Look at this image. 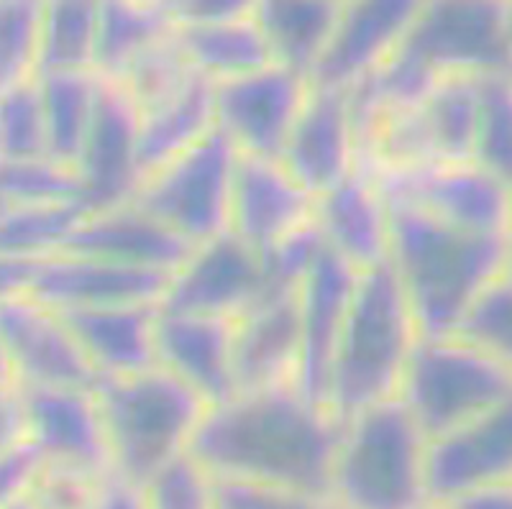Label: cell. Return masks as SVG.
Here are the masks:
<instances>
[{"mask_svg":"<svg viewBox=\"0 0 512 509\" xmlns=\"http://www.w3.org/2000/svg\"><path fill=\"white\" fill-rule=\"evenodd\" d=\"M341 417L297 384L236 392L208 410L192 456L221 484L328 494Z\"/></svg>","mask_w":512,"mask_h":509,"instance_id":"cell-1","label":"cell"},{"mask_svg":"<svg viewBox=\"0 0 512 509\" xmlns=\"http://www.w3.org/2000/svg\"><path fill=\"white\" fill-rule=\"evenodd\" d=\"M390 269L425 338L454 336L469 307L510 264L512 238L448 228L410 205L392 203Z\"/></svg>","mask_w":512,"mask_h":509,"instance_id":"cell-2","label":"cell"},{"mask_svg":"<svg viewBox=\"0 0 512 509\" xmlns=\"http://www.w3.org/2000/svg\"><path fill=\"white\" fill-rule=\"evenodd\" d=\"M420 338L413 307L390 264L361 272L328 369L326 405L344 420L397 400Z\"/></svg>","mask_w":512,"mask_h":509,"instance_id":"cell-3","label":"cell"},{"mask_svg":"<svg viewBox=\"0 0 512 509\" xmlns=\"http://www.w3.org/2000/svg\"><path fill=\"white\" fill-rule=\"evenodd\" d=\"M431 440L400 400L341 420L328 497L341 509H423Z\"/></svg>","mask_w":512,"mask_h":509,"instance_id":"cell-4","label":"cell"},{"mask_svg":"<svg viewBox=\"0 0 512 509\" xmlns=\"http://www.w3.org/2000/svg\"><path fill=\"white\" fill-rule=\"evenodd\" d=\"M95 389L111 443L113 474L139 486L167 463L192 453L213 407L159 364L134 376L105 379Z\"/></svg>","mask_w":512,"mask_h":509,"instance_id":"cell-5","label":"cell"},{"mask_svg":"<svg viewBox=\"0 0 512 509\" xmlns=\"http://www.w3.org/2000/svg\"><path fill=\"white\" fill-rule=\"evenodd\" d=\"M512 394V366L461 336L420 338L397 400L428 440L441 438Z\"/></svg>","mask_w":512,"mask_h":509,"instance_id":"cell-6","label":"cell"},{"mask_svg":"<svg viewBox=\"0 0 512 509\" xmlns=\"http://www.w3.org/2000/svg\"><path fill=\"white\" fill-rule=\"evenodd\" d=\"M239 151L221 131L146 174L134 203L195 249L231 231Z\"/></svg>","mask_w":512,"mask_h":509,"instance_id":"cell-7","label":"cell"},{"mask_svg":"<svg viewBox=\"0 0 512 509\" xmlns=\"http://www.w3.org/2000/svg\"><path fill=\"white\" fill-rule=\"evenodd\" d=\"M400 54L433 80L510 72V0H420Z\"/></svg>","mask_w":512,"mask_h":509,"instance_id":"cell-8","label":"cell"},{"mask_svg":"<svg viewBox=\"0 0 512 509\" xmlns=\"http://www.w3.org/2000/svg\"><path fill=\"white\" fill-rule=\"evenodd\" d=\"M379 177L392 203L410 205L472 236L512 238V187L474 159L379 172Z\"/></svg>","mask_w":512,"mask_h":509,"instance_id":"cell-9","label":"cell"},{"mask_svg":"<svg viewBox=\"0 0 512 509\" xmlns=\"http://www.w3.org/2000/svg\"><path fill=\"white\" fill-rule=\"evenodd\" d=\"M310 90V77L282 64L216 85L218 131L241 157L282 159Z\"/></svg>","mask_w":512,"mask_h":509,"instance_id":"cell-10","label":"cell"},{"mask_svg":"<svg viewBox=\"0 0 512 509\" xmlns=\"http://www.w3.org/2000/svg\"><path fill=\"white\" fill-rule=\"evenodd\" d=\"M190 67L213 85L274 64L256 0H169Z\"/></svg>","mask_w":512,"mask_h":509,"instance_id":"cell-11","label":"cell"},{"mask_svg":"<svg viewBox=\"0 0 512 509\" xmlns=\"http://www.w3.org/2000/svg\"><path fill=\"white\" fill-rule=\"evenodd\" d=\"M0 343L18 389L98 387L70 323L29 292L0 302Z\"/></svg>","mask_w":512,"mask_h":509,"instance_id":"cell-12","label":"cell"},{"mask_svg":"<svg viewBox=\"0 0 512 509\" xmlns=\"http://www.w3.org/2000/svg\"><path fill=\"white\" fill-rule=\"evenodd\" d=\"M264 256L233 233L200 243L169 279L164 310L239 320L269 292Z\"/></svg>","mask_w":512,"mask_h":509,"instance_id":"cell-13","label":"cell"},{"mask_svg":"<svg viewBox=\"0 0 512 509\" xmlns=\"http://www.w3.org/2000/svg\"><path fill=\"white\" fill-rule=\"evenodd\" d=\"M364 159V139L354 93L313 85L295 131L282 154V164L295 180L320 197L351 177Z\"/></svg>","mask_w":512,"mask_h":509,"instance_id":"cell-14","label":"cell"},{"mask_svg":"<svg viewBox=\"0 0 512 509\" xmlns=\"http://www.w3.org/2000/svg\"><path fill=\"white\" fill-rule=\"evenodd\" d=\"M100 80L98 110L75 167L85 210L131 203L144 180L139 157V105L121 82L108 77Z\"/></svg>","mask_w":512,"mask_h":509,"instance_id":"cell-15","label":"cell"},{"mask_svg":"<svg viewBox=\"0 0 512 509\" xmlns=\"http://www.w3.org/2000/svg\"><path fill=\"white\" fill-rule=\"evenodd\" d=\"M29 446L44 463L111 479L113 458L98 389H21Z\"/></svg>","mask_w":512,"mask_h":509,"instance_id":"cell-16","label":"cell"},{"mask_svg":"<svg viewBox=\"0 0 512 509\" xmlns=\"http://www.w3.org/2000/svg\"><path fill=\"white\" fill-rule=\"evenodd\" d=\"M418 11L420 0H344L313 85L349 93L367 85L392 62Z\"/></svg>","mask_w":512,"mask_h":509,"instance_id":"cell-17","label":"cell"},{"mask_svg":"<svg viewBox=\"0 0 512 509\" xmlns=\"http://www.w3.org/2000/svg\"><path fill=\"white\" fill-rule=\"evenodd\" d=\"M395 208L379 172L361 164L341 185L318 197L315 223L326 249L356 272L387 267Z\"/></svg>","mask_w":512,"mask_h":509,"instance_id":"cell-18","label":"cell"},{"mask_svg":"<svg viewBox=\"0 0 512 509\" xmlns=\"http://www.w3.org/2000/svg\"><path fill=\"white\" fill-rule=\"evenodd\" d=\"M512 481V394L428 446L433 502H451L484 486Z\"/></svg>","mask_w":512,"mask_h":509,"instance_id":"cell-19","label":"cell"},{"mask_svg":"<svg viewBox=\"0 0 512 509\" xmlns=\"http://www.w3.org/2000/svg\"><path fill=\"white\" fill-rule=\"evenodd\" d=\"M318 197L310 195L282 159L239 157L233 182L231 231L259 254L315 223Z\"/></svg>","mask_w":512,"mask_h":509,"instance_id":"cell-20","label":"cell"},{"mask_svg":"<svg viewBox=\"0 0 512 509\" xmlns=\"http://www.w3.org/2000/svg\"><path fill=\"white\" fill-rule=\"evenodd\" d=\"M169 279L111 261L59 254L39 261L26 292L57 313H80L123 305H164Z\"/></svg>","mask_w":512,"mask_h":509,"instance_id":"cell-21","label":"cell"},{"mask_svg":"<svg viewBox=\"0 0 512 509\" xmlns=\"http://www.w3.org/2000/svg\"><path fill=\"white\" fill-rule=\"evenodd\" d=\"M303 323L297 290L269 287L267 295L236 320V392L300 384Z\"/></svg>","mask_w":512,"mask_h":509,"instance_id":"cell-22","label":"cell"},{"mask_svg":"<svg viewBox=\"0 0 512 509\" xmlns=\"http://www.w3.org/2000/svg\"><path fill=\"white\" fill-rule=\"evenodd\" d=\"M190 251V243L131 200L105 210H88L62 254L88 256L118 267L172 277L185 264Z\"/></svg>","mask_w":512,"mask_h":509,"instance_id":"cell-23","label":"cell"},{"mask_svg":"<svg viewBox=\"0 0 512 509\" xmlns=\"http://www.w3.org/2000/svg\"><path fill=\"white\" fill-rule=\"evenodd\" d=\"M157 356L159 366L182 379L210 405L236 394V320L162 307Z\"/></svg>","mask_w":512,"mask_h":509,"instance_id":"cell-24","label":"cell"},{"mask_svg":"<svg viewBox=\"0 0 512 509\" xmlns=\"http://www.w3.org/2000/svg\"><path fill=\"white\" fill-rule=\"evenodd\" d=\"M361 272L349 267L346 261L323 251L313 272L297 287L300 302V323H303V384L305 392L315 400H323L328 369L338 336L344 330L351 300Z\"/></svg>","mask_w":512,"mask_h":509,"instance_id":"cell-25","label":"cell"},{"mask_svg":"<svg viewBox=\"0 0 512 509\" xmlns=\"http://www.w3.org/2000/svg\"><path fill=\"white\" fill-rule=\"evenodd\" d=\"M162 305H123L62 313L98 382L123 379L159 364L157 333Z\"/></svg>","mask_w":512,"mask_h":509,"instance_id":"cell-26","label":"cell"},{"mask_svg":"<svg viewBox=\"0 0 512 509\" xmlns=\"http://www.w3.org/2000/svg\"><path fill=\"white\" fill-rule=\"evenodd\" d=\"M139 116V157L146 177L216 134V85L192 75L167 98L139 108Z\"/></svg>","mask_w":512,"mask_h":509,"instance_id":"cell-27","label":"cell"},{"mask_svg":"<svg viewBox=\"0 0 512 509\" xmlns=\"http://www.w3.org/2000/svg\"><path fill=\"white\" fill-rule=\"evenodd\" d=\"M344 0H256L274 64L310 77L331 47Z\"/></svg>","mask_w":512,"mask_h":509,"instance_id":"cell-28","label":"cell"},{"mask_svg":"<svg viewBox=\"0 0 512 509\" xmlns=\"http://www.w3.org/2000/svg\"><path fill=\"white\" fill-rule=\"evenodd\" d=\"M177 21L169 0H100L98 72L121 80L141 57L175 36Z\"/></svg>","mask_w":512,"mask_h":509,"instance_id":"cell-29","label":"cell"},{"mask_svg":"<svg viewBox=\"0 0 512 509\" xmlns=\"http://www.w3.org/2000/svg\"><path fill=\"white\" fill-rule=\"evenodd\" d=\"M98 72H49L39 75L41 108L47 126V154L52 162L75 169L93 126L100 98Z\"/></svg>","mask_w":512,"mask_h":509,"instance_id":"cell-30","label":"cell"},{"mask_svg":"<svg viewBox=\"0 0 512 509\" xmlns=\"http://www.w3.org/2000/svg\"><path fill=\"white\" fill-rule=\"evenodd\" d=\"M100 0H49L41 21V72H95Z\"/></svg>","mask_w":512,"mask_h":509,"instance_id":"cell-31","label":"cell"},{"mask_svg":"<svg viewBox=\"0 0 512 509\" xmlns=\"http://www.w3.org/2000/svg\"><path fill=\"white\" fill-rule=\"evenodd\" d=\"M80 203L0 210V256L18 261H44L62 254L82 215Z\"/></svg>","mask_w":512,"mask_h":509,"instance_id":"cell-32","label":"cell"},{"mask_svg":"<svg viewBox=\"0 0 512 509\" xmlns=\"http://www.w3.org/2000/svg\"><path fill=\"white\" fill-rule=\"evenodd\" d=\"M41 21L39 0H0V95L39 80Z\"/></svg>","mask_w":512,"mask_h":509,"instance_id":"cell-33","label":"cell"},{"mask_svg":"<svg viewBox=\"0 0 512 509\" xmlns=\"http://www.w3.org/2000/svg\"><path fill=\"white\" fill-rule=\"evenodd\" d=\"M70 203L82 205V187L75 169L52 159L0 162V210Z\"/></svg>","mask_w":512,"mask_h":509,"instance_id":"cell-34","label":"cell"},{"mask_svg":"<svg viewBox=\"0 0 512 509\" xmlns=\"http://www.w3.org/2000/svg\"><path fill=\"white\" fill-rule=\"evenodd\" d=\"M472 159L512 187V72L482 80Z\"/></svg>","mask_w":512,"mask_h":509,"instance_id":"cell-35","label":"cell"},{"mask_svg":"<svg viewBox=\"0 0 512 509\" xmlns=\"http://www.w3.org/2000/svg\"><path fill=\"white\" fill-rule=\"evenodd\" d=\"M149 509H223V486L187 453L141 484Z\"/></svg>","mask_w":512,"mask_h":509,"instance_id":"cell-36","label":"cell"},{"mask_svg":"<svg viewBox=\"0 0 512 509\" xmlns=\"http://www.w3.org/2000/svg\"><path fill=\"white\" fill-rule=\"evenodd\" d=\"M49 159L39 80L0 95V162Z\"/></svg>","mask_w":512,"mask_h":509,"instance_id":"cell-37","label":"cell"},{"mask_svg":"<svg viewBox=\"0 0 512 509\" xmlns=\"http://www.w3.org/2000/svg\"><path fill=\"white\" fill-rule=\"evenodd\" d=\"M456 336L484 348L495 359L512 366V272H502L477 297Z\"/></svg>","mask_w":512,"mask_h":509,"instance_id":"cell-38","label":"cell"},{"mask_svg":"<svg viewBox=\"0 0 512 509\" xmlns=\"http://www.w3.org/2000/svg\"><path fill=\"white\" fill-rule=\"evenodd\" d=\"M108 479L41 461L26 499L39 509H90Z\"/></svg>","mask_w":512,"mask_h":509,"instance_id":"cell-39","label":"cell"},{"mask_svg":"<svg viewBox=\"0 0 512 509\" xmlns=\"http://www.w3.org/2000/svg\"><path fill=\"white\" fill-rule=\"evenodd\" d=\"M223 486V509H341L328 494L264 489V486Z\"/></svg>","mask_w":512,"mask_h":509,"instance_id":"cell-40","label":"cell"},{"mask_svg":"<svg viewBox=\"0 0 512 509\" xmlns=\"http://www.w3.org/2000/svg\"><path fill=\"white\" fill-rule=\"evenodd\" d=\"M39 466L41 458L31 446H21L0 456V509H11L29 494Z\"/></svg>","mask_w":512,"mask_h":509,"instance_id":"cell-41","label":"cell"},{"mask_svg":"<svg viewBox=\"0 0 512 509\" xmlns=\"http://www.w3.org/2000/svg\"><path fill=\"white\" fill-rule=\"evenodd\" d=\"M29 446L24 394L18 387H0V456Z\"/></svg>","mask_w":512,"mask_h":509,"instance_id":"cell-42","label":"cell"},{"mask_svg":"<svg viewBox=\"0 0 512 509\" xmlns=\"http://www.w3.org/2000/svg\"><path fill=\"white\" fill-rule=\"evenodd\" d=\"M90 509H149L146 507L144 492L139 484H131L126 479L111 476L100 489L98 499Z\"/></svg>","mask_w":512,"mask_h":509,"instance_id":"cell-43","label":"cell"},{"mask_svg":"<svg viewBox=\"0 0 512 509\" xmlns=\"http://www.w3.org/2000/svg\"><path fill=\"white\" fill-rule=\"evenodd\" d=\"M441 504V502H438ZM446 509H512V481L507 484L484 486L477 492L461 494V497L443 502Z\"/></svg>","mask_w":512,"mask_h":509,"instance_id":"cell-44","label":"cell"},{"mask_svg":"<svg viewBox=\"0 0 512 509\" xmlns=\"http://www.w3.org/2000/svg\"><path fill=\"white\" fill-rule=\"evenodd\" d=\"M36 267H39V261H18L0 256V302L29 290Z\"/></svg>","mask_w":512,"mask_h":509,"instance_id":"cell-45","label":"cell"},{"mask_svg":"<svg viewBox=\"0 0 512 509\" xmlns=\"http://www.w3.org/2000/svg\"><path fill=\"white\" fill-rule=\"evenodd\" d=\"M0 387H16V379H13V371H11V364H8L3 343H0Z\"/></svg>","mask_w":512,"mask_h":509,"instance_id":"cell-46","label":"cell"},{"mask_svg":"<svg viewBox=\"0 0 512 509\" xmlns=\"http://www.w3.org/2000/svg\"><path fill=\"white\" fill-rule=\"evenodd\" d=\"M11 509H39V507H36V504L34 502H29V499H21V502H16V504H13V507Z\"/></svg>","mask_w":512,"mask_h":509,"instance_id":"cell-47","label":"cell"},{"mask_svg":"<svg viewBox=\"0 0 512 509\" xmlns=\"http://www.w3.org/2000/svg\"><path fill=\"white\" fill-rule=\"evenodd\" d=\"M423 509H446V507H443V504H438V502H428Z\"/></svg>","mask_w":512,"mask_h":509,"instance_id":"cell-48","label":"cell"},{"mask_svg":"<svg viewBox=\"0 0 512 509\" xmlns=\"http://www.w3.org/2000/svg\"><path fill=\"white\" fill-rule=\"evenodd\" d=\"M510 41H512V0H510Z\"/></svg>","mask_w":512,"mask_h":509,"instance_id":"cell-49","label":"cell"},{"mask_svg":"<svg viewBox=\"0 0 512 509\" xmlns=\"http://www.w3.org/2000/svg\"><path fill=\"white\" fill-rule=\"evenodd\" d=\"M507 269H510V272H512V249H510V264H507Z\"/></svg>","mask_w":512,"mask_h":509,"instance_id":"cell-50","label":"cell"}]
</instances>
